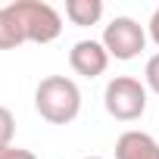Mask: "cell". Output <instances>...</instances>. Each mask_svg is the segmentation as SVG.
Masks as SVG:
<instances>
[{"label": "cell", "instance_id": "13", "mask_svg": "<svg viewBox=\"0 0 159 159\" xmlns=\"http://www.w3.org/2000/svg\"><path fill=\"white\" fill-rule=\"evenodd\" d=\"M84 159H103V156H84Z\"/></svg>", "mask_w": 159, "mask_h": 159}, {"label": "cell", "instance_id": "2", "mask_svg": "<svg viewBox=\"0 0 159 159\" xmlns=\"http://www.w3.org/2000/svg\"><path fill=\"white\" fill-rule=\"evenodd\" d=\"M103 106L119 122H137L147 112V84H140L131 75H116L106 81Z\"/></svg>", "mask_w": 159, "mask_h": 159}, {"label": "cell", "instance_id": "8", "mask_svg": "<svg viewBox=\"0 0 159 159\" xmlns=\"http://www.w3.org/2000/svg\"><path fill=\"white\" fill-rule=\"evenodd\" d=\"M25 44V31L19 25V19L13 16L10 3L0 7V50H16Z\"/></svg>", "mask_w": 159, "mask_h": 159}, {"label": "cell", "instance_id": "11", "mask_svg": "<svg viewBox=\"0 0 159 159\" xmlns=\"http://www.w3.org/2000/svg\"><path fill=\"white\" fill-rule=\"evenodd\" d=\"M0 159H38L31 150H22V147H3L0 150Z\"/></svg>", "mask_w": 159, "mask_h": 159}, {"label": "cell", "instance_id": "1", "mask_svg": "<svg viewBox=\"0 0 159 159\" xmlns=\"http://www.w3.org/2000/svg\"><path fill=\"white\" fill-rule=\"evenodd\" d=\"M34 109L50 125H69L81 112V91L66 75H47L34 88Z\"/></svg>", "mask_w": 159, "mask_h": 159}, {"label": "cell", "instance_id": "5", "mask_svg": "<svg viewBox=\"0 0 159 159\" xmlns=\"http://www.w3.org/2000/svg\"><path fill=\"white\" fill-rule=\"evenodd\" d=\"M69 66H72L75 75L97 78V75L106 72L109 53H106V47H103L100 41H94V38H91V41H78V44H72V50H69Z\"/></svg>", "mask_w": 159, "mask_h": 159}, {"label": "cell", "instance_id": "10", "mask_svg": "<svg viewBox=\"0 0 159 159\" xmlns=\"http://www.w3.org/2000/svg\"><path fill=\"white\" fill-rule=\"evenodd\" d=\"M143 81H147V88H150L153 94H159V53H153V56L147 59V66H143Z\"/></svg>", "mask_w": 159, "mask_h": 159}, {"label": "cell", "instance_id": "9", "mask_svg": "<svg viewBox=\"0 0 159 159\" xmlns=\"http://www.w3.org/2000/svg\"><path fill=\"white\" fill-rule=\"evenodd\" d=\"M13 134H16V119L7 106H0V150L13 147Z\"/></svg>", "mask_w": 159, "mask_h": 159}, {"label": "cell", "instance_id": "4", "mask_svg": "<svg viewBox=\"0 0 159 159\" xmlns=\"http://www.w3.org/2000/svg\"><path fill=\"white\" fill-rule=\"evenodd\" d=\"M100 44L106 47L109 59L116 56V59L128 62V59L140 56V50L147 47V31H143V25H140L137 19H131V16H116V19L103 28Z\"/></svg>", "mask_w": 159, "mask_h": 159}, {"label": "cell", "instance_id": "3", "mask_svg": "<svg viewBox=\"0 0 159 159\" xmlns=\"http://www.w3.org/2000/svg\"><path fill=\"white\" fill-rule=\"evenodd\" d=\"M10 10L19 19V25L25 31V41H31V44H50V41H56L62 34V16L50 3L16 0V3H10Z\"/></svg>", "mask_w": 159, "mask_h": 159}, {"label": "cell", "instance_id": "12", "mask_svg": "<svg viewBox=\"0 0 159 159\" xmlns=\"http://www.w3.org/2000/svg\"><path fill=\"white\" fill-rule=\"evenodd\" d=\"M147 31H150V38H153V44L159 47V7L153 10V16H150V25H147Z\"/></svg>", "mask_w": 159, "mask_h": 159}, {"label": "cell", "instance_id": "7", "mask_svg": "<svg viewBox=\"0 0 159 159\" xmlns=\"http://www.w3.org/2000/svg\"><path fill=\"white\" fill-rule=\"evenodd\" d=\"M66 16H69L72 25L88 28V25H97L100 22L103 3H100V0H69V3H66Z\"/></svg>", "mask_w": 159, "mask_h": 159}, {"label": "cell", "instance_id": "6", "mask_svg": "<svg viewBox=\"0 0 159 159\" xmlns=\"http://www.w3.org/2000/svg\"><path fill=\"white\" fill-rule=\"evenodd\" d=\"M116 159H159V140L147 131L128 128L116 140Z\"/></svg>", "mask_w": 159, "mask_h": 159}]
</instances>
